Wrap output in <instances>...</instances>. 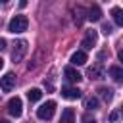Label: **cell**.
Instances as JSON below:
<instances>
[{
  "label": "cell",
  "mask_w": 123,
  "mask_h": 123,
  "mask_svg": "<svg viewBox=\"0 0 123 123\" xmlns=\"http://www.w3.org/2000/svg\"><path fill=\"white\" fill-rule=\"evenodd\" d=\"M27 27H29V19L25 15H13L8 23L10 33H23V31H27Z\"/></svg>",
  "instance_id": "6da1fadb"
},
{
  "label": "cell",
  "mask_w": 123,
  "mask_h": 123,
  "mask_svg": "<svg viewBox=\"0 0 123 123\" xmlns=\"http://www.w3.org/2000/svg\"><path fill=\"white\" fill-rule=\"evenodd\" d=\"M54 111H56V102H54V100H48V102H44V104L37 110V117L42 119V121H48V119H52Z\"/></svg>",
  "instance_id": "7a4b0ae2"
},
{
  "label": "cell",
  "mask_w": 123,
  "mask_h": 123,
  "mask_svg": "<svg viewBox=\"0 0 123 123\" xmlns=\"http://www.w3.org/2000/svg\"><path fill=\"white\" fill-rule=\"evenodd\" d=\"M27 50H29V46H27V40H17V42L13 44V50H12V62H13V63L21 62V60L25 58Z\"/></svg>",
  "instance_id": "3957f363"
},
{
  "label": "cell",
  "mask_w": 123,
  "mask_h": 123,
  "mask_svg": "<svg viewBox=\"0 0 123 123\" xmlns=\"http://www.w3.org/2000/svg\"><path fill=\"white\" fill-rule=\"evenodd\" d=\"M96 40H98V33H96L94 29L86 31V33H85V38H83V42H81L83 52H85V50H92V46L96 44Z\"/></svg>",
  "instance_id": "277c9868"
},
{
  "label": "cell",
  "mask_w": 123,
  "mask_h": 123,
  "mask_svg": "<svg viewBox=\"0 0 123 123\" xmlns=\"http://www.w3.org/2000/svg\"><path fill=\"white\" fill-rule=\"evenodd\" d=\"M23 108V104H21V98L19 96H15V98H10V102H8V111L13 115V117H19L21 115V110Z\"/></svg>",
  "instance_id": "5b68a950"
},
{
  "label": "cell",
  "mask_w": 123,
  "mask_h": 123,
  "mask_svg": "<svg viewBox=\"0 0 123 123\" xmlns=\"http://www.w3.org/2000/svg\"><path fill=\"white\" fill-rule=\"evenodd\" d=\"M13 86H15V75H13V73H6V75L0 79V88H2L4 92H10Z\"/></svg>",
  "instance_id": "8992f818"
},
{
  "label": "cell",
  "mask_w": 123,
  "mask_h": 123,
  "mask_svg": "<svg viewBox=\"0 0 123 123\" xmlns=\"http://www.w3.org/2000/svg\"><path fill=\"white\" fill-rule=\"evenodd\" d=\"M63 75H65V79L71 81V83H79V81L83 79V75H81L75 67H71V65H67V67L63 69Z\"/></svg>",
  "instance_id": "52a82bcc"
},
{
  "label": "cell",
  "mask_w": 123,
  "mask_h": 123,
  "mask_svg": "<svg viewBox=\"0 0 123 123\" xmlns=\"http://www.w3.org/2000/svg\"><path fill=\"white\" fill-rule=\"evenodd\" d=\"M62 96L67 98V100H77V98H81V90L75 88V86H63L62 88Z\"/></svg>",
  "instance_id": "ba28073f"
},
{
  "label": "cell",
  "mask_w": 123,
  "mask_h": 123,
  "mask_svg": "<svg viewBox=\"0 0 123 123\" xmlns=\"http://www.w3.org/2000/svg\"><path fill=\"white\" fill-rule=\"evenodd\" d=\"M88 15H86V19H90V21H100V17H102V10H100V6L98 4H92L90 8H88V12H86Z\"/></svg>",
  "instance_id": "9c48e42d"
},
{
  "label": "cell",
  "mask_w": 123,
  "mask_h": 123,
  "mask_svg": "<svg viewBox=\"0 0 123 123\" xmlns=\"http://www.w3.org/2000/svg\"><path fill=\"white\" fill-rule=\"evenodd\" d=\"M108 73H110V77H111L115 83H123V69H121L119 65H111V67L108 69Z\"/></svg>",
  "instance_id": "30bf717a"
},
{
  "label": "cell",
  "mask_w": 123,
  "mask_h": 123,
  "mask_svg": "<svg viewBox=\"0 0 123 123\" xmlns=\"http://www.w3.org/2000/svg\"><path fill=\"white\" fill-rule=\"evenodd\" d=\"M60 123H75V110H73V108H65V110L62 111Z\"/></svg>",
  "instance_id": "8fae6325"
},
{
  "label": "cell",
  "mask_w": 123,
  "mask_h": 123,
  "mask_svg": "<svg viewBox=\"0 0 123 123\" xmlns=\"http://www.w3.org/2000/svg\"><path fill=\"white\" fill-rule=\"evenodd\" d=\"M71 63H73V65H85V63H86V52L77 50V52L71 56Z\"/></svg>",
  "instance_id": "7c38bea8"
},
{
  "label": "cell",
  "mask_w": 123,
  "mask_h": 123,
  "mask_svg": "<svg viewBox=\"0 0 123 123\" xmlns=\"http://www.w3.org/2000/svg\"><path fill=\"white\" fill-rule=\"evenodd\" d=\"M86 75H88V79H104V69L100 65H92V67H88Z\"/></svg>",
  "instance_id": "4fadbf2b"
},
{
  "label": "cell",
  "mask_w": 123,
  "mask_h": 123,
  "mask_svg": "<svg viewBox=\"0 0 123 123\" xmlns=\"http://www.w3.org/2000/svg\"><path fill=\"white\" fill-rule=\"evenodd\" d=\"M111 17L119 27H123V8H117V6L111 8Z\"/></svg>",
  "instance_id": "5bb4252c"
},
{
  "label": "cell",
  "mask_w": 123,
  "mask_h": 123,
  "mask_svg": "<svg viewBox=\"0 0 123 123\" xmlns=\"http://www.w3.org/2000/svg\"><path fill=\"white\" fill-rule=\"evenodd\" d=\"M27 98H29L31 102H38V100L42 98V90H40V88H29V90H27Z\"/></svg>",
  "instance_id": "9a60e30c"
},
{
  "label": "cell",
  "mask_w": 123,
  "mask_h": 123,
  "mask_svg": "<svg viewBox=\"0 0 123 123\" xmlns=\"http://www.w3.org/2000/svg\"><path fill=\"white\" fill-rule=\"evenodd\" d=\"M98 92H100V96H102L106 102H110V100L113 98V90H111L110 86H100V88H98Z\"/></svg>",
  "instance_id": "2e32d148"
},
{
  "label": "cell",
  "mask_w": 123,
  "mask_h": 123,
  "mask_svg": "<svg viewBox=\"0 0 123 123\" xmlns=\"http://www.w3.org/2000/svg\"><path fill=\"white\" fill-rule=\"evenodd\" d=\"M85 108H86V110H98V98H96V96L85 98Z\"/></svg>",
  "instance_id": "e0dca14e"
},
{
  "label": "cell",
  "mask_w": 123,
  "mask_h": 123,
  "mask_svg": "<svg viewBox=\"0 0 123 123\" xmlns=\"http://www.w3.org/2000/svg\"><path fill=\"white\" fill-rule=\"evenodd\" d=\"M102 33L104 35H111V25L110 23H102Z\"/></svg>",
  "instance_id": "ac0fdd59"
},
{
  "label": "cell",
  "mask_w": 123,
  "mask_h": 123,
  "mask_svg": "<svg viewBox=\"0 0 123 123\" xmlns=\"http://www.w3.org/2000/svg\"><path fill=\"white\" fill-rule=\"evenodd\" d=\"M81 121H83V123H98V121H96V119H92L90 115H83V119H81Z\"/></svg>",
  "instance_id": "d6986e66"
},
{
  "label": "cell",
  "mask_w": 123,
  "mask_h": 123,
  "mask_svg": "<svg viewBox=\"0 0 123 123\" xmlns=\"http://www.w3.org/2000/svg\"><path fill=\"white\" fill-rule=\"evenodd\" d=\"M117 117H119V113H117V111H113V113H110V121H115Z\"/></svg>",
  "instance_id": "ffe728a7"
},
{
  "label": "cell",
  "mask_w": 123,
  "mask_h": 123,
  "mask_svg": "<svg viewBox=\"0 0 123 123\" xmlns=\"http://www.w3.org/2000/svg\"><path fill=\"white\" fill-rule=\"evenodd\" d=\"M4 48H6V40H4V38H0V50H4Z\"/></svg>",
  "instance_id": "44dd1931"
},
{
  "label": "cell",
  "mask_w": 123,
  "mask_h": 123,
  "mask_svg": "<svg viewBox=\"0 0 123 123\" xmlns=\"http://www.w3.org/2000/svg\"><path fill=\"white\" fill-rule=\"evenodd\" d=\"M117 58H119V62L123 63V50H119V52H117Z\"/></svg>",
  "instance_id": "7402d4cb"
},
{
  "label": "cell",
  "mask_w": 123,
  "mask_h": 123,
  "mask_svg": "<svg viewBox=\"0 0 123 123\" xmlns=\"http://www.w3.org/2000/svg\"><path fill=\"white\" fill-rule=\"evenodd\" d=\"M2 67H4V62H2V58H0V69H2Z\"/></svg>",
  "instance_id": "603a6c76"
},
{
  "label": "cell",
  "mask_w": 123,
  "mask_h": 123,
  "mask_svg": "<svg viewBox=\"0 0 123 123\" xmlns=\"http://www.w3.org/2000/svg\"><path fill=\"white\" fill-rule=\"evenodd\" d=\"M0 123H10V121H6V119H2V121H0Z\"/></svg>",
  "instance_id": "cb8c5ba5"
},
{
  "label": "cell",
  "mask_w": 123,
  "mask_h": 123,
  "mask_svg": "<svg viewBox=\"0 0 123 123\" xmlns=\"http://www.w3.org/2000/svg\"><path fill=\"white\" fill-rule=\"evenodd\" d=\"M121 113H123V110H121Z\"/></svg>",
  "instance_id": "d4e9b609"
}]
</instances>
